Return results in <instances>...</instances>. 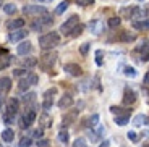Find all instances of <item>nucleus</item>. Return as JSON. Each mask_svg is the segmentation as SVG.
<instances>
[{
    "label": "nucleus",
    "mask_w": 149,
    "mask_h": 147,
    "mask_svg": "<svg viewBox=\"0 0 149 147\" xmlns=\"http://www.w3.org/2000/svg\"><path fill=\"white\" fill-rule=\"evenodd\" d=\"M58 42H60V36H58V33H54V31L39 37V47L44 49V50L54 49L55 45H58Z\"/></svg>",
    "instance_id": "obj_1"
},
{
    "label": "nucleus",
    "mask_w": 149,
    "mask_h": 147,
    "mask_svg": "<svg viewBox=\"0 0 149 147\" xmlns=\"http://www.w3.org/2000/svg\"><path fill=\"white\" fill-rule=\"evenodd\" d=\"M18 110H19V102L16 99H10L7 102V110H5V113H3V121L7 123V125H10V123L13 121V116L18 113Z\"/></svg>",
    "instance_id": "obj_2"
},
{
    "label": "nucleus",
    "mask_w": 149,
    "mask_h": 147,
    "mask_svg": "<svg viewBox=\"0 0 149 147\" xmlns=\"http://www.w3.org/2000/svg\"><path fill=\"white\" fill-rule=\"evenodd\" d=\"M55 62H57V53L55 52H50V53H44V55L41 57L39 65H41V68L44 71L50 73V70H52V66L55 65Z\"/></svg>",
    "instance_id": "obj_3"
},
{
    "label": "nucleus",
    "mask_w": 149,
    "mask_h": 147,
    "mask_svg": "<svg viewBox=\"0 0 149 147\" xmlns=\"http://www.w3.org/2000/svg\"><path fill=\"white\" fill-rule=\"evenodd\" d=\"M79 24V16H76V15H73V16H70V18L67 19V21L62 24V28H60V31L63 34H70L71 31L76 28V26Z\"/></svg>",
    "instance_id": "obj_4"
},
{
    "label": "nucleus",
    "mask_w": 149,
    "mask_h": 147,
    "mask_svg": "<svg viewBox=\"0 0 149 147\" xmlns=\"http://www.w3.org/2000/svg\"><path fill=\"white\" fill-rule=\"evenodd\" d=\"M34 120H36V110H28L26 113H24V116L21 118L19 126H21V128H28V126H31L34 123Z\"/></svg>",
    "instance_id": "obj_5"
},
{
    "label": "nucleus",
    "mask_w": 149,
    "mask_h": 147,
    "mask_svg": "<svg viewBox=\"0 0 149 147\" xmlns=\"http://www.w3.org/2000/svg\"><path fill=\"white\" fill-rule=\"evenodd\" d=\"M23 13H26V15H44L45 13V8L44 7H36V5H28V7L23 8Z\"/></svg>",
    "instance_id": "obj_6"
},
{
    "label": "nucleus",
    "mask_w": 149,
    "mask_h": 147,
    "mask_svg": "<svg viewBox=\"0 0 149 147\" xmlns=\"http://www.w3.org/2000/svg\"><path fill=\"white\" fill-rule=\"evenodd\" d=\"M65 71H67L68 74H71V76H81L83 74L81 66L76 65V63H67V65H65Z\"/></svg>",
    "instance_id": "obj_7"
},
{
    "label": "nucleus",
    "mask_w": 149,
    "mask_h": 147,
    "mask_svg": "<svg viewBox=\"0 0 149 147\" xmlns=\"http://www.w3.org/2000/svg\"><path fill=\"white\" fill-rule=\"evenodd\" d=\"M76 118H78V110H71L68 113H65L63 116V126H70L76 121Z\"/></svg>",
    "instance_id": "obj_8"
},
{
    "label": "nucleus",
    "mask_w": 149,
    "mask_h": 147,
    "mask_svg": "<svg viewBox=\"0 0 149 147\" xmlns=\"http://www.w3.org/2000/svg\"><path fill=\"white\" fill-rule=\"evenodd\" d=\"M33 50V44H31L29 41H26V42H21V44L18 45V49H16V52H18V55H28L29 52Z\"/></svg>",
    "instance_id": "obj_9"
},
{
    "label": "nucleus",
    "mask_w": 149,
    "mask_h": 147,
    "mask_svg": "<svg viewBox=\"0 0 149 147\" xmlns=\"http://www.w3.org/2000/svg\"><path fill=\"white\" fill-rule=\"evenodd\" d=\"M26 36H28V31H24V29H21V28H19L18 31H13V33L10 34V41H13V42L21 41V39H24Z\"/></svg>",
    "instance_id": "obj_10"
},
{
    "label": "nucleus",
    "mask_w": 149,
    "mask_h": 147,
    "mask_svg": "<svg viewBox=\"0 0 149 147\" xmlns=\"http://www.w3.org/2000/svg\"><path fill=\"white\" fill-rule=\"evenodd\" d=\"M134 102H136V94L133 91H130V89H127L125 94H123V103L130 105V103H134Z\"/></svg>",
    "instance_id": "obj_11"
},
{
    "label": "nucleus",
    "mask_w": 149,
    "mask_h": 147,
    "mask_svg": "<svg viewBox=\"0 0 149 147\" xmlns=\"http://www.w3.org/2000/svg\"><path fill=\"white\" fill-rule=\"evenodd\" d=\"M71 105H73V97L68 96V94L58 100V108H62V110H65V108H68V107H71Z\"/></svg>",
    "instance_id": "obj_12"
},
{
    "label": "nucleus",
    "mask_w": 149,
    "mask_h": 147,
    "mask_svg": "<svg viewBox=\"0 0 149 147\" xmlns=\"http://www.w3.org/2000/svg\"><path fill=\"white\" fill-rule=\"evenodd\" d=\"M24 26V19L23 18H16V19H11V21L7 23V28L8 29H19V28H23Z\"/></svg>",
    "instance_id": "obj_13"
},
{
    "label": "nucleus",
    "mask_w": 149,
    "mask_h": 147,
    "mask_svg": "<svg viewBox=\"0 0 149 147\" xmlns=\"http://www.w3.org/2000/svg\"><path fill=\"white\" fill-rule=\"evenodd\" d=\"M11 87V81L10 78H2L0 79V94H5V92H8Z\"/></svg>",
    "instance_id": "obj_14"
},
{
    "label": "nucleus",
    "mask_w": 149,
    "mask_h": 147,
    "mask_svg": "<svg viewBox=\"0 0 149 147\" xmlns=\"http://www.w3.org/2000/svg\"><path fill=\"white\" fill-rule=\"evenodd\" d=\"M136 11H138V8H136V7H128V8H122L120 15L125 16V18H131V16H133Z\"/></svg>",
    "instance_id": "obj_15"
},
{
    "label": "nucleus",
    "mask_w": 149,
    "mask_h": 147,
    "mask_svg": "<svg viewBox=\"0 0 149 147\" xmlns=\"http://www.w3.org/2000/svg\"><path fill=\"white\" fill-rule=\"evenodd\" d=\"M13 137H15V132H13V129H10V128H7L3 132H2V139H3L5 142H11Z\"/></svg>",
    "instance_id": "obj_16"
},
{
    "label": "nucleus",
    "mask_w": 149,
    "mask_h": 147,
    "mask_svg": "<svg viewBox=\"0 0 149 147\" xmlns=\"http://www.w3.org/2000/svg\"><path fill=\"white\" fill-rule=\"evenodd\" d=\"M128 121H130V115H128V113H125L123 116H120V115H118V116L115 118V123H117L118 126H125Z\"/></svg>",
    "instance_id": "obj_17"
},
{
    "label": "nucleus",
    "mask_w": 149,
    "mask_h": 147,
    "mask_svg": "<svg viewBox=\"0 0 149 147\" xmlns=\"http://www.w3.org/2000/svg\"><path fill=\"white\" fill-rule=\"evenodd\" d=\"M21 65H23V66H26V68H33V66L37 65V60L33 58V57H28L26 60H23V62H21Z\"/></svg>",
    "instance_id": "obj_18"
},
{
    "label": "nucleus",
    "mask_w": 149,
    "mask_h": 147,
    "mask_svg": "<svg viewBox=\"0 0 149 147\" xmlns=\"http://www.w3.org/2000/svg\"><path fill=\"white\" fill-rule=\"evenodd\" d=\"M133 28L134 29H149V21H134Z\"/></svg>",
    "instance_id": "obj_19"
},
{
    "label": "nucleus",
    "mask_w": 149,
    "mask_h": 147,
    "mask_svg": "<svg viewBox=\"0 0 149 147\" xmlns=\"http://www.w3.org/2000/svg\"><path fill=\"white\" fill-rule=\"evenodd\" d=\"M39 121H41V126L42 128H47V126H50V123H52V120L47 116V115H42L41 118H39Z\"/></svg>",
    "instance_id": "obj_20"
},
{
    "label": "nucleus",
    "mask_w": 149,
    "mask_h": 147,
    "mask_svg": "<svg viewBox=\"0 0 149 147\" xmlns=\"http://www.w3.org/2000/svg\"><path fill=\"white\" fill-rule=\"evenodd\" d=\"M120 39H122L123 42H133L134 39H136V36H134V34H130V33H123Z\"/></svg>",
    "instance_id": "obj_21"
},
{
    "label": "nucleus",
    "mask_w": 149,
    "mask_h": 147,
    "mask_svg": "<svg viewBox=\"0 0 149 147\" xmlns=\"http://www.w3.org/2000/svg\"><path fill=\"white\" fill-rule=\"evenodd\" d=\"M3 11L7 13V15H13V13H16V7L13 3H7L3 7Z\"/></svg>",
    "instance_id": "obj_22"
},
{
    "label": "nucleus",
    "mask_w": 149,
    "mask_h": 147,
    "mask_svg": "<svg viewBox=\"0 0 149 147\" xmlns=\"http://www.w3.org/2000/svg\"><path fill=\"white\" fill-rule=\"evenodd\" d=\"M26 81L29 83V86H33V84H37V81H39V78H37V74L29 73V74L26 76Z\"/></svg>",
    "instance_id": "obj_23"
},
{
    "label": "nucleus",
    "mask_w": 149,
    "mask_h": 147,
    "mask_svg": "<svg viewBox=\"0 0 149 147\" xmlns=\"http://www.w3.org/2000/svg\"><path fill=\"white\" fill-rule=\"evenodd\" d=\"M52 105H54L52 97H44V103H42V108H44V110H49V108H52Z\"/></svg>",
    "instance_id": "obj_24"
},
{
    "label": "nucleus",
    "mask_w": 149,
    "mask_h": 147,
    "mask_svg": "<svg viewBox=\"0 0 149 147\" xmlns=\"http://www.w3.org/2000/svg\"><path fill=\"white\" fill-rule=\"evenodd\" d=\"M36 100V94L34 92H29V94H26V96L23 97V102L24 103H31V102H34Z\"/></svg>",
    "instance_id": "obj_25"
},
{
    "label": "nucleus",
    "mask_w": 149,
    "mask_h": 147,
    "mask_svg": "<svg viewBox=\"0 0 149 147\" xmlns=\"http://www.w3.org/2000/svg\"><path fill=\"white\" fill-rule=\"evenodd\" d=\"M28 87H29V83H28L26 79H21L19 84H18V91L19 92H24V91H28Z\"/></svg>",
    "instance_id": "obj_26"
},
{
    "label": "nucleus",
    "mask_w": 149,
    "mask_h": 147,
    "mask_svg": "<svg viewBox=\"0 0 149 147\" xmlns=\"http://www.w3.org/2000/svg\"><path fill=\"white\" fill-rule=\"evenodd\" d=\"M136 50H138V52H146V50H149V41H146V39H144V41H143L141 44L136 47Z\"/></svg>",
    "instance_id": "obj_27"
},
{
    "label": "nucleus",
    "mask_w": 149,
    "mask_h": 147,
    "mask_svg": "<svg viewBox=\"0 0 149 147\" xmlns=\"http://www.w3.org/2000/svg\"><path fill=\"white\" fill-rule=\"evenodd\" d=\"M67 8H68V2H62V3H60L58 7H57L55 13H57V15H62V13H63V11L67 10Z\"/></svg>",
    "instance_id": "obj_28"
},
{
    "label": "nucleus",
    "mask_w": 149,
    "mask_h": 147,
    "mask_svg": "<svg viewBox=\"0 0 149 147\" xmlns=\"http://www.w3.org/2000/svg\"><path fill=\"white\" fill-rule=\"evenodd\" d=\"M120 21H122V19H120L118 16H113V18L109 19V26H110V28H117V26L120 24Z\"/></svg>",
    "instance_id": "obj_29"
},
{
    "label": "nucleus",
    "mask_w": 149,
    "mask_h": 147,
    "mask_svg": "<svg viewBox=\"0 0 149 147\" xmlns=\"http://www.w3.org/2000/svg\"><path fill=\"white\" fill-rule=\"evenodd\" d=\"M52 21H54L52 16H50V15H45V13H44V16H42V18L39 19V23H41V24H50Z\"/></svg>",
    "instance_id": "obj_30"
},
{
    "label": "nucleus",
    "mask_w": 149,
    "mask_h": 147,
    "mask_svg": "<svg viewBox=\"0 0 149 147\" xmlns=\"http://www.w3.org/2000/svg\"><path fill=\"white\" fill-rule=\"evenodd\" d=\"M58 141L60 142H63V144H67L68 142V132L67 131H60L58 132Z\"/></svg>",
    "instance_id": "obj_31"
},
{
    "label": "nucleus",
    "mask_w": 149,
    "mask_h": 147,
    "mask_svg": "<svg viewBox=\"0 0 149 147\" xmlns=\"http://www.w3.org/2000/svg\"><path fill=\"white\" fill-rule=\"evenodd\" d=\"M31 137H23L21 141H19V147H29L31 146Z\"/></svg>",
    "instance_id": "obj_32"
},
{
    "label": "nucleus",
    "mask_w": 149,
    "mask_h": 147,
    "mask_svg": "<svg viewBox=\"0 0 149 147\" xmlns=\"http://www.w3.org/2000/svg\"><path fill=\"white\" fill-rule=\"evenodd\" d=\"M125 74L130 76V78H134V76H136V70L131 68V66H127V68H125Z\"/></svg>",
    "instance_id": "obj_33"
},
{
    "label": "nucleus",
    "mask_w": 149,
    "mask_h": 147,
    "mask_svg": "<svg viewBox=\"0 0 149 147\" xmlns=\"http://www.w3.org/2000/svg\"><path fill=\"white\" fill-rule=\"evenodd\" d=\"M81 33H83V26H81V24H78V26H76V28H74L73 31H71L70 34H71L73 37H76V36H79Z\"/></svg>",
    "instance_id": "obj_34"
},
{
    "label": "nucleus",
    "mask_w": 149,
    "mask_h": 147,
    "mask_svg": "<svg viewBox=\"0 0 149 147\" xmlns=\"http://www.w3.org/2000/svg\"><path fill=\"white\" fill-rule=\"evenodd\" d=\"M73 147H86V141L83 139V137H79V139H76V141H74Z\"/></svg>",
    "instance_id": "obj_35"
},
{
    "label": "nucleus",
    "mask_w": 149,
    "mask_h": 147,
    "mask_svg": "<svg viewBox=\"0 0 149 147\" xmlns=\"http://www.w3.org/2000/svg\"><path fill=\"white\" fill-rule=\"evenodd\" d=\"M99 26H101V23L96 21V23H93V24H89V28H93V29H94V34H101V29H99Z\"/></svg>",
    "instance_id": "obj_36"
},
{
    "label": "nucleus",
    "mask_w": 149,
    "mask_h": 147,
    "mask_svg": "<svg viewBox=\"0 0 149 147\" xmlns=\"http://www.w3.org/2000/svg\"><path fill=\"white\" fill-rule=\"evenodd\" d=\"M97 121H99V115H93V116L89 118V125H91V128H93V126H96V125H97Z\"/></svg>",
    "instance_id": "obj_37"
},
{
    "label": "nucleus",
    "mask_w": 149,
    "mask_h": 147,
    "mask_svg": "<svg viewBox=\"0 0 149 147\" xmlns=\"http://www.w3.org/2000/svg\"><path fill=\"white\" fill-rule=\"evenodd\" d=\"M76 3H78L79 7H86V5L94 3V0H76Z\"/></svg>",
    "instance_id": "obj_38"
},
{
    "label": "nucleus",
    "mask_w": 149,
    "mask_h": 147,
    "mask_svg": "<svg viewBox=\"0 0 149 147\" xmlns=\"http://www.w3.org/2000/svg\"><path fill=\"white\" fill-rule=\"evenodd\" d=\"M8 65H10V60H8V58H0V70L7 68Z\"/></svg>",
    "instance_id": "obj_39"
},
{
    "label": "nucleus",
    "mask_w": 149,
    "mask_h": 147,
    "mask_svg": "<svg viewBox=\"0 0 149 147\" xmlns=\"http://www.w3.org/2000/svg\"><path fill=\"white\" fill-rule=\"evenodd\" d=\"M143 121H146V116H143V115H138V116L134 118V125H143Z\"/></svg>",
    "instance_id": "obj_40"
},
{
    "label": "nucleus",
    "mask_w": 149,
    "mask_h": 147,
    "mask_svg": "<svg viewBox=\"0 0 149 147\" xmlns=\"http://www.w3.org/2000/svg\"><path fill=\"white\" fill-rule=\"evenodd\" d=\"M55 94H57V87H52V89H49V91H45L44 97H52V96H55Z\"/></svg>",
    "instance_id": "obj_41"
},
{
    "label": "nucleus",
    "mask_w": 149,
    "mask_h": 147,
    "mask_svg": "<svg viewBox=\"0 0 149 147\" xmlns=\"http://www.w3.org/2000/svg\"><path fill=\"white\" fill-rule=\"evenodd\" d=\"M110 112L115 115H122L123 113V108H120V107H110Z\"/></svg>",
    "instance_id": "obj_42"
},
{
    "label": "nucleus",
    "mask_w": 149,
    "mask_h": 147,
    "mask_svg": "<svg viewBox=\"0 0 149 147\" xmlns=\"http://www.w3.org/2000/svg\"><path fill=\"white\" fill-rule=\"evenodd\" d=\"M37 146H39V147H49V146H50V142H49L47 139H41V141H37Z\"/></svg>",
    "instance_id": "obj_43"
},
{
    "label": "nucleus",
    "mask_w": 149,
    "mask_h": 147,
    "mask_svg": "<svg viewBox=\"0 0 149 147\" xmlns=\"http://www.w3.org/2000/svg\"><path fill=\"white\" fill-rule=\"evenodd\" d=\"M96 57H97L96 63H97V65H102V58H101V57H102V50H97L96 52Z\"/></svg>",
    "instance_id": "obj_44"
},
{
    "label": "nucleus",
    "mask_w": 149,
    "mask_h": 147,
    "mask_svg": "<svg viewBox=\"0 0 149 147\" xmlns=\"http://www.w3.org/2000/svg\"><path fill=\"white\" fill-rule=\"evenodd\" d=\"M88 50H89V44H83L81 49H79V52H81L83 55H86V53H88Z\"/></svg>",
    "instance_id": "obj_45"
},
{
    "label": "nucleus",
    "mask_w": 149,
    "mask_h": 147,
    "mask_svg": "<svg viewBox=\"0 0 149 147\" xmlns=\"http://www.w3.org/2000/svg\"><path fill=\"white\" fill-rule=\"evenodd\" d=\"M127 136H128V139H131L133 142H136V141H138V137H136V132H133V131H130Z\"/></svg>",
    "instance_id": "obj_46"
},
{
    "label": "nucleus",
    "mask_w": 149,
    "mask_h": 147,
    "mask_svg": "<svg viewBox=\"0 0 149 147\" xmlns=\"http://www.w3.org/2000/svg\"><path fill=\"white\" fill-rule=\"evenodd\" d=\"M33 136H34V137H41V136H42V128H41V129H36V131H33Z\"/></svg>",
    "instance_id": "obj_47"
},
{
    "label": "nucleus",
    "mask_w": 149,
    "mask_h": 147,
    "mask_svg": "<svg viewBox=\"0 0 149 147\" xmlns=\"http://www.w3.org/2000/svg\"><path fill=\"white\" fill-rule=\"evenodd\" d=\"M24 73H26V71H23V70H15V71H13L15 76H21V74H24Z\"/></svg>",
    "instance_id": "obj_48"
},
{
    "label": "nucleus",
    "mask_w": 149,
    "mask_h": 147,
    "mask_svg": "<svg viewBox=\"0 0 149 147\" xmlns=\"http://www.w3.org/2000/svg\"><path fill=\"white\" fill-rule=\"evenodd\" d=\"M143 60H144V62H149V53H146V55L143 57Z\"/></svg>",
    "instance_id": "obj_49"
},
{
    "label": "nucleus",
    "mask_w": 149,
    "mask_h": 147,
    "mask_svg": "<svg viewBox=\"0 0 149 147\" xmlns=\"http://www.w3.org/2000/svg\"><path fill=\"white\" fill-rule=\"evenodd\" d=\"M107 146H109V142H107V141H105V142H104V144H102V146H101V147H107Z\"/></svg>",
    "instance_id": "obj_50"
},
{
    "label": "nucleus",
    "mask_w": 149,
    "mask_h": 147,
    "mask_svg": "<svg viewBox=\"0 0 149 147\" xmlns=\"http://www.w3.org/2000/svg\"><path fill=\"white\" fill-rule=\"evenodd\" d=\"M146 84H149V74L146 76Z\"/></svg>",
    "instance_id": "obj_51"
},
{
    "label": "nucleus",
    "mask_w": 149,
    "mask_h": 147,
    "mask_svg": "<svg viewBox=\"0 0 149 147\" xmlns=\"http://www.w3.org/2000/svg\"><path fill=\"white\" fill-rule=\"evenodd\" d=\"M39 2H50V0H39Z\"/></svg>",
    "instance_id": "obj_52"
},
{
    "label": "nucleus",
    "mask_w": 149,
    "mask_h": 147,
    "mask_svg": "<svg viewBox=\"0 0 149 147\" xmlns=\"http://www.w3.org/2000/svg\"><path fill=\"white\" fill-rule=\"evenodd\" d=\"M0 107H2V99H0Z\"/></svg>",
    "instance_id": "obj_53"
},
{
    "label": "nucleus",
    "mask_w": 149,
    "mask_h": 147,
    "mask_svg": "<svg viewBox=\"0 0 149 147\" xmlns=\"http://www.w3.org/2000/svg\"><path fill=\"white\" fill-rule=\"evenodd\" d=\"M0 7H2V0H0Z\"/></svg>",
    "instance_id": "obj_54"
},
{
    "label": "nucleus",
    "mask_w": 149,
    "mask_h": 147,
    "mask_svg": "<svg viewBox=\"0 0 149 147\" xmlns=\"http://www.w3.org/2000/svg\"><path fill=\"white\" fill-rule=\"evenodd\" d=\"M143 147H149V146H143Z\"/></svg>",
    "instance_id": "obj_55"
},
{
    "label": "nucleus",
    "mask_w": 149,
    "mask_h": 147,
    "mask_svg": "<svg viewBox=\"0 0 149 147\" xmlns=\"http://www.w3.org/2000/svg\"><path fill=\"white\" fill-rule=\"evenodd\" d=\"M0 147H2V146H0Z\"/></svg>",
    "instance_id": "obj_56"
}]
</instances>
